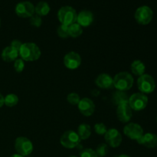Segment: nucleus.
I'll use <instances>...</instances> for the list:
<instances>
[{"instance_id": "obj_1", "label": "nucleus", "mask_w": 157, "mask_h": 157, "mask_svg": "<svg viewBox=\"0 0 157 157\" xmlns=\"http://www.w3.org/2000/svg\"><path fill=\"white\" fill-rule=\"evenodd\" d=\"M18 55L24 61H38L41 55V52L39 47L35 43H23L18 52Z\"/></svg>"}, {"instance_id": "obj_2", "label": "nucleus", "mask_w": 157, "mask_h": 157, "mask_svg": "<svg viewBox=\"0 0 157 157\" xmlns=\"http://www.w3.org/2000/svg\"><path fill=\"white\" fill-rule=\"evenodd\" d=\"M113 87L120 91H127L132 88L134 83L133 76L127 71H121L117 74L113 78Z\"/></svg>"}, {"instance_id": "obj_3", "label": "nucleus", "mask_w": 157, "mask_h": 157, "mask_svg": "<svg viewBox=\"0 0 157 157\" xmlns=\"http://www.w3.org/2000/svg\"><path fill=\"white\" fill-rule=\"evenodd\" d=\"M58 19L61 25L69 26L77 21L76 10L69 6H62L58 12Z\"/></svg>"}, {"instance_id": "obj_4", "label": "nucleus", "mask_w": 157, "mask_h": 157, "mask_svg": "<svg viewBox=\"0 0 157 157\" xmlns=\"http://www.w3.org/2000/svg\"><path fill=\"white\" fill-rule=\"evenodd\" d=\"M137 87L140 93L144 94L153 93L156 88V82L151 75L144 74L137 79Z\"/></svg>"}, {"instance_id": "obj_5", "label": "nucleus", "mask_w": 157, "mask_h": 157, "mask_svg": "<svg viewBox=\"0 0 157 157\" xmlns=\"http://www.w3.org/2000/svg\"><path fill=\"white\" fill-rule=\"evenodd\" d=\"M33 144L32 141L25 136H18L15 141V150L17 153L22 156H29L33 151Z\"/></svg>"}, {"instance_id": "obj_6", "label": "nucleus", "mask_w": 157, "mask_h": 157, "mask_svg": "<svg viewBox=\"0 0 157 157\" xmlns=\"http://www.w3.org/2000/svg\"><path fill=\"white\" fill-rule=\"evenodd\" d=\"M148 101L149 100L147 95L139 92V93L133 94L129 97L128 104L132 110L141 111L147 107Z\"/></svg>"}, {"instance_id": "obj_7", "label": "nucleus", "mask_w": 157, "mask_h": 157, "mask_svg": "<svg viewBox=\"0 0 157 157\" xmlns=\"http://www.w3.org/2000/svg\"><path fill=\"white\" fill-rule=\"evenodd\" d=\"M153 10L147 6H142L137 8L134 14L135 20L141 25H147L150 24L153 19Z\"/></svg>"}, {"instance_id": "obj_8", "label": "nucleus", "mask_w": 157, "mask_h": 157, "mask_svg": "<svg viewBox=\"0 0 157 157\" xmlns=\"http://www.w3.org/2000/svg\"><path fill=\"white\" fill-rule=\"evenodd\" d=\"M61 146L66 149H74L81 143V139L77 132L74 130H67L61 135L60 138Z\"/></svg>"}, {"instance_id": "obj_9", "label": "nucleus", "mask_w": 157, "mask_h": 157, "mask_svg": "<svg viewBox=\"0 0 157 157\" xmlns=\"http://www.w3.org/2000/svg\"><path fill=\"white\" fill-rule=\"evenodd\" d=\"M15 14L23 18H31L35 15V6L31 2H20L16 5L15 9Z\"/></svg>"}, {"instance_id": "obj_10", "label": "nucleus", "mask_w": 157, "mask_h": 157, "mask_svg": "<svg viewBox=\"0 0 157 157\" xmlns=\"http://www.w3.org/2000/svg\"><path fill=\"white\" fill-rule=\"evenodd\" d=\"M124 133L130 140L137 141L144 135V129L136 123H127L124 128Z\"/></svg>"}, {"instance_id": "obj_11", "label": "nucleus", "mask_w": 157, "mask_h": 157, "mask_svg": "<svg viewBox=\"0 0 157 157\" xmlns=\"http://www.w3.org/2000/svg\"><path fill=\"white\" fill-rule=\"evenodd\" d=\"M104 136L106 144L112 148H117L120 147L122 143V135L119 130L115 128H110L107 130V133L104 134Z\"/></svg>"}, {"instance_id": "obj_12", "label": "nucleus", "mask_w": 157, "mask_h": 157, "mask_svg": "<svg viewBox=\"0 0 157 157\" xmlns=\"http://www.w3.org/2000/svg\"><path fill=\"white\" fill-rule=\"evenodd\" d=\"M64 65L69 70L78 69L81 64V57L75 52H70L66 54L63 59Z\"/></svg>"}, {"instance_id": "obj_13", "label": "nucleus", "mask_w": 157, "mask_h": 157, "mask_svg": "<svg viewBox=\"0 0 157 157\" xmlns=\"http://www.w3.org/2000/svg\"><path fill=\"white\" fill-rule=\"evenodd\" d=\"M116 112L118 120L121 122L125 123V124L130 122L133 116V110L129 106L128 102L118 105Z\"/></svg>"}, {"instance_id": "obj_14", "label": "nucleus", "mask_w": 157, "mask_h": 157, "mask_svg": "<svg viewBox=\"0 0 157 157\" xmlns=\"http://www.w3.org/2000/svg\"><path fill=\"white\" fill-rule=\"evenodd\" d=\"M78 107L81 114L85 117H90L95 110V104L91 99L88 98H84L81 99Z\"/></svg>"}, {"instance_id": "obj_15", "label": "nucleus", "mask_w": 157, "mask_h": 157, "mask_svg": "<svg viewBox=\"0 0 157 157\" xmlns=\"http://www.w3.org/2000/svg\"><path fill=\"white\" fill-rule=\"evenodd\" d=\"M94 14L90 11L83 10L78 14L76 22L82 28H87L89 27L90 25H92V23L94 22Z\"/></svg>"}, {"instance_id": "obj_16", "label": "nucleus", "mask_w": 157, "mask_h": 157, "mask_svg": "<svg viewBox=\"0 0 157 157\" xmlns=\"http://www.w3.org/2000/svg\"><path fill=\"white\" fill-rule=\"evenodd\" d=\"M137 143L147 148H156L157 147V136L153 133H144V135L138 140Z\"/></svg>"}, {"instance_id": "obj_17", "label": "nucleus", "mask_w": 157, "mask_h": 157, "mask_svg": "<svg viewBox=\"0 0 157 157\" xmlns=\"http://www.w3.org/2000/svg\"><path fill=\"white\" fill-rule=\"evenodd\" d=\"M95 84L101 89H110L113 87V80L110 75L102 73L97 77Z\"/></svg>"}, {"instance_id": "obj_18", "label": "nucleus", "mask_w": 157, "mask_h": 157, "mask_svg": "<svg viewBox=\"0 0 157 157\" xmlns=\"http://www.w3.org/2000/svg\"><path fill=\"white\" fill-rule=\"evenodd\" d=\"M19 56L18 52L12 48L11 46L6 47L2 52V59L6 62H12L15 61Z\"/></svg>"}, {"instance_id": "obj_19", "label": "nucleus", "mask_w": 157, "mask_h": 157, "mask_svg": "<svg viewBox=\"0 0 157 157\" xmlns=\"http://www.w3.org/2000/svg\"><path fill=\"white\" fill-rule=\"evenodd\" d=\"M130 69H131V72L133 75L140 77L145 74L146 66L144 63L140 60H135L131 63Z\"/></svg>"}, {"instance_id": "obj_20", "label": "nucleus", "mask_w": 157, "mask_h": 157, "mask_svg": "<svg viewBox=\"0 0 157 157\" xmlns=\"http://www.w3.org/2000/svg\"><path fill=\"white\" fill-rule=\"evenodd\" d=\"M78 136L80 137L81 140H87L91 135V128L90 126L87 124H81L78 127Z\"/></svg>"}, {"instance_id": "obj_21", "label": "nucleus", "mask_w": 157, "mask_h": 157, "mask_svg": "<svg viewBox=\"0 0 157 157\" xmlns=\"http://www.w3.org/2000/svg\"><path fill=\"white\" fill-rule=\"evenodd\" d=\"M50 6L46 2H39L35 6V13L40 17L46 16L50 12Z\"/></svg>"}, {"instance_id": "obj_22", "label": "nucleus", "mask_w": 157, "mask_h": 157, "mask_svg": "<svg viewBox=\"0 0 157 157\" xmlns=\"http://www.w3.org/2000/svg\"><path fill=\"white\" fill-rule=\"evenodd\" d=\"M68 32H69V37L71 38H76L81 36L83 34V29L80 25L75 22L74 24L68 26Z\"/></svg>"}, {"instance_id": "obj_23", "label": "nucleus", "mask_w": 157, "mask_h": 157, "mask_svg": "<svg viewBox=\"0 0 157 157\" xmlns=\"http://www.w3.org/2000/svg\"><path fill=\"white\" fill-rule=\"evenodd\" d=\"M128 99L129 98L124 93V91L117 90V91L113 94V101L117 106L120 105L121 104H124V103H127L128 102Z\"/></svg>"}, {"instance_id": "obj_24", "label": "nucleus", "mask_w": 157, "mask_h": 157, "mask_svg": "<svg viewBox=\"0 0 157 157\" xmlns=\"http://www.w3.org/2000/svg\"><path fill=\"white\" fill-rule=\"evenodd\" d=\"M18 97L15 94H9L5 97V105L9 107H12L18 104Z\"/></svg>"}, {"instance_id": "obj_25", "label": "nucleus", "mask_w": 157, "mask_h": 157, "mask_svg": "<svg viewBox=\"0 0 157 157\" xmlns=\"http://www.w3.org/2000/svg\"><path fill=\"white\" fill-rule=\"evenodd\" d=\"M57 34L61 38H67L69 37L68 26L61 24L57 29Z\"/></svg>"}, {"instance_id": "obj_26", "label": "nucleus", "mask_w": 157, "mask_h": 157, "mask_svg": "<svg viewBox=\"0 0 157 157\" xmlns=\"http://www.w3.org/2000/svg\"><path fill=\"white\" fill-rule=\"evenodd\" d=\"M97 155L98 157H104L107 154V152H108V145L107 144H101L100 145H98V147H97L96 150Z\"/></svg>"}, {"instance_id": "obj_27", "label": "nucleus", "mask_w": 157, "mask_h": 157, "mask_svg": "<svg viewBox=\"0 0 157 157\" xmlns=\"http://www.w3.org/2000/svg\"><path fill=\"white\" fill-rule=\"evenodd\" d=\"M67 101L71 105H78L79 104L80 101H81V98H80L79 94L77 93H70L67 97Z\"/></svg>"}, {"instance_id": "obj_28", "label": "nucleus", "mask_w": 157, "mask_h": 157, "mask_svg": "<svg viewBox=\"0 0 157 157\" xmlns=\"http://www.w3.org/2000/svg\"><path fill=\"white\" fill-rule=\"evenodd\" d=\"M94 131L97 134L100 136H104L107 131V128L106 125L103 123H98L94 125Z\"/></svg>"}, {"instance_id": "obj_29", "label": "nucleus", "mask_w": 157, "mask_h": 157, "mask_svg": "<svg viewBox=\"0 0 157 157\" xmlns=\"http://www.w3.org/2000/svg\"><path fill=\"white\" fill-rule=\"evenodd\" d=\"M14 68L17 73H21L25 68V62L21 58H17L14 61Z\"/></svg>"}, {"instance_id": "obj_30", "label": "nucleus", "mask_w": 157, "mask_h": 157, "mask_svg": "<svg viewBox=\"0 0 157 157\" xmlns=\"http://www.w3.org/2000/svg\"><path fill=\"white\" fill-rule=\"evenodd\" d=\"M29 21H30V24L35 28H39L40 26L42 25V19H41V17L38 16V15H32L30 18Z\"/></svg>"}, {"instance_id": "obj_31", "label": "nucleus", "mask_w": 157, "mask_h": 157, "mask_svg": "<svg viewBox=\"0 0 157 157\" xmlns=\"http://www.w3.org/2000/svg\"><path fill=\"white\" fill-rule=\"evenodd\" d=\"M80 157H98L95 150L93 149L87 148L83 150L80 153Z\"/></svg>"}, {"instance_id": "obj_32", "label": "nucleus", "mask_w": 157, "mask_h": 157, "mask_svg": "<svg viewBox=\"0 0 157 157\" xmlns=\"http://www.w3.org/2000/svg\"><path fill=\"white\" fill-rule=\"evenodd\" d=\"M22 44L23 43L21 42V41H19V40H18V39H15V40H13V41H11V44L9 46H11V47L13 48L14 49H15L16 51L19 52V50H20V48H21Z\"/></svg>"}, {"instance_id": "obj_33", "label": "nucleus", "mask_w": 157, "mask_h": 157, "mask_svg": "<svg viewBox=\"0 0 157 157\" xmlns=\"http://www.w3.org/2000/svg\"><path fill=\"white\" fill-rule=\"evenodd\" d=\"M4 101H5V98L2 95V94L0 93V108H1V107L5 104Z\"/></svg>"}, {"instance_id": "obj_34", "label": "nucleus", "mask_w": 157, "mask_h": 157, "mask_svg": "<svg viewBox=\"0 0 157 157\" xmlns=\"http://www.w3.org/2000/svg\"><path fill=\"white\" fill-rule=\"evenodd\" d=\"M10 157H24V156H21V155L18 154V153H15V154H13V155H12V156H11Z\"/></svg>"}, {"instance_id": "obj_35", "label": "nucleus", "mask_w": 157, "mask_h": 157, "mask_svg": "<svg viewBox=\"0 0 157 157\" xmlns=\"http://www.w3.org/2000/svg\"><path fill=\"white\" fill-rule=\"evenodd\" d=\"M118 157H130V156H128V155L123 154V155H121V156H119Z\"/></svg>"}, {"instance_id": "obj_36", "label": "nucleus", "mask_w": 157, "mask_h": 157, "mask_svg": "<svg viewBox=\"0 0 157 157\" xmlns=\"http://www.w3.org/2000/svg\"><path fill=\"white\" fill-rule=\"evenodd\" d=\"M69 157H78V156H69Z\"/></svg>"}, {"instance_id": "obj_37", "label": "nucleus", "mask_w": 157, "mask_h": 157, "mask_svg": "<svg viewBox=\"0 0 157 157\" xmlns=\"http://www.w3.org/2000/svg\"><path fill=\"white\" fill-rule=\"evenodd\" d=\"M0 27H1V18H0Z\"/></svg>"}, {"instance_id": "obj_38", "label": "nucleus", "mask_w": 157, "mask_h": 157, "mask_svg": "<svg viewBox=\"0 0 157 157\" xmlns=\"http://www.w3.org/2000/svg\"><path fill=\"white\" fill-rule=\"evenodd\" d=\"M156 122H157V116H156Z\"/></svg>"}]
</instances>
